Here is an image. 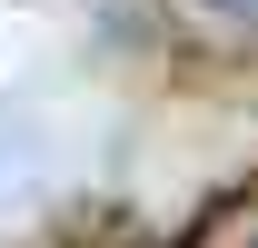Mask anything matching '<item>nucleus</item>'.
Returning <instances> with one entry per match:
<instances>
[{"mask_svg": "<svg viewBox=\"0 0 258 248\" xmlns=\"http://www.w3.org/2000/svg\"><path fill=\"white\" fill-rule=\"evenodd\" d=\"M238 10H248V0H238Z\"/></svg>", "mask_w": 258, "mask_h": 248, "instance_id": "1", "label": "nucleus"}, {"mask_svg": "<svg viewBox=\"0 0 258 248\" xmlns=\"http://www.w3.org/2000/svg\"><path fill=\"white\" fill-rule=\"evenodd\" d=\"M248 248H258V238H248Z\"/></svg>", "mask_w": 258, "mask_h": 248, "instance_id": "2", "label": "nucleus"}]
</instances>
